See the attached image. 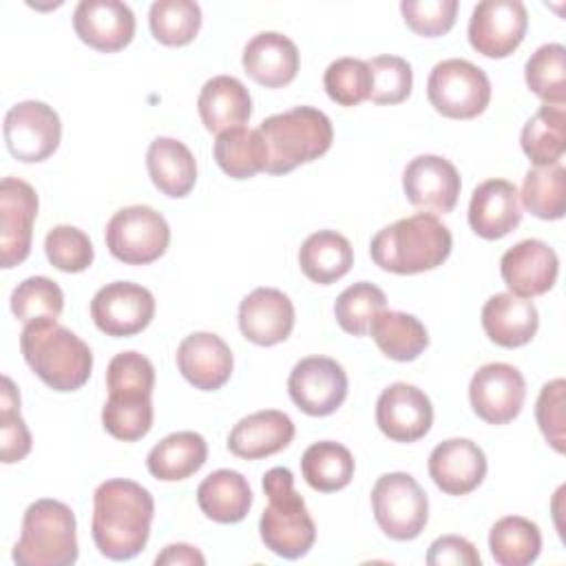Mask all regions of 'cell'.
Listing matches in <instances>:
<instances>
[{"label": "cell", "mask_w": 566, "mask_h": 566, "mask_svg": "<svg viewBox=\"0 0 566 566\" xmlns=\"http://www.w3.org/2000/svg\"><path fill=\"white\" fill-rule=\"evenodd\" d=\"M155 500L133 480L113 478L93 493L91 535L97 551L115 562L139 555L150 537Z\"/></svg>", "instance_id": "cell-1"}, {"label": "cell", "mask_w": 566, "mask_h": 566, "mask_svg": "<svg viewBox=\"0 0 566 566\" xmlns=\"http://www.w3.org/2000/svg\"><path fill=\"white\" fill-rule=\"evenodd\" d=\"M453 248L449 228L429 212H416L378 230L369 243L371 261L394 274H420L442 265Z\"/></svg>", "instance_id": "cell-2"}, {"label": "cell", "mask_w": 566, "mask_h": 566, "mask_svg": "<svg viewBox=\"0 0 566 566\" xmlns=\"http://www.w3.org/2000/svg\"><path fill=\"white\" fill-rule=\"evenodd\" d=\"M20 352L31 371L55 391H75L91 378V347L53 318L27 323L20 334Z\"/></svg>", "instance_id": "cell-3"}, {"label": "cell", "mask_w": 566, "mask_h": 566, "mask_svg": "<svg viewBox=\"0 0 566 566\" xmlns=\"http://www.w3.org/2000/svg\"><path fill=\"white\" fill-rule=\"evenodd\" d=\"M265 148V172L285 175L323 157L334 142L329 117L314 106H294L259 124Z\"/></svg>", "instance_id": "cell-4"}, {"label": "cell", "mask_w": 566, "mask_h": 566, "mask_svg": "<svg viewBox=\"0 0 566 566\" xmlns=\"http://www.w3.org/2000/svg\"><path fill=\"white\" fill-rule=\"evenodd\" d=\"M268 506L259 520V533L265 548L283 559H298L316 542V526L307 513L305 500L294 489V473L287 467H274L263 475Z\"/></svg>", "instance_id": "cell-5"}, {"label": "cell", "mask_w": 566, "mask_h": 566, "mask_svg": "<svg viewBox=\"0 0 566 566\" xmlns=\"http://www.w3.org/2000/svg\"><path fill=\"white\" fill-rule=\"evenodd\" d=\"M20 566H71L77 562V522L71 506L42 497L27 506L13 546Z\"/></svg>", "instance_id": "cell-6"}, {"label": "cell", "mask_w": 566, "mask_h": 566, "mask_svg": "<svg viewBox=\"0 0 566 566\" xmlns=\"http://www.w3.org/2000/svg\"><path fill=\"white\" fill-rule=\"evenodd\" d=\"M427 97L442 117L473 119L482 115L491 102V80L473 62L449 57L431 69Z\"/></svg>", "instance_id": "cell-7"}, {"label": "cell", "mask_w": 566, "mask_h": 566, "mask_svg": "<svg viewBox=\"0 0 566 566\" xmlns=\"http://www.w3.org/2000/svg\"><path fill=\"white\" fill-rule=\"evenodd\" d=\"M371 511L380 531L398 542L416 539L429 520V497L413 475L385 473L371 489Z\"/></svg>", "instance_id": "cell-8"}, {"label": "cell", "mask_w": 566, "mask_h": 566, "mask_svg": "<svg viewBox=\"0 0 566 566\" xmlns=\"http://www.w3.org/2000/svg\"><path fill=\"white\" fill-rule=\"evenodd\" d=\"M106 248L126 265H148L157 261L170 243V226L150 206H126L106 223Z\"/></svg>", "instance_id": "cell-9"}, {"label": "cell", "mask_w": 566, "mask_h": 566, "mask_svg": "<svg viewBox=\"0 0 566 566\" xmlns=\"http://www.w3.org/2000/svg\"><path fill=\"white\" fill-rule=\"evenodd\" d=\"M2 133L9 153L18 161L38 164L57 150L62 122L49 104L40 99H24L7 111Z\"/></svg>", "instance_id": "cell-10"}, {"label": "cell", "mask_w": 566, "mask_h": 566, "mask_svg": "<svg viewBox=\"0 0 566 566\" xmlns=\"http://www.w3.org/2000/svg\"><path fill=\"white\" fill-rule=\"evenodd\" d=\"M91 318L106 336H135L155 318V296L133 281L106 283L91 301Z\"/></svg>", "instance_id": "cell-11"}, {"label": "cell", "mask_w": 566, "mask_h": 566, "mask_svg": "<svg viewBox=\"0 0 566 566\" xmlns=\"http://www.w3.org/2000/svg\"><path fill=\"white\" fill-rule=\"evenodd\" d=\"M347 374L340 363L327 356L301 358L287 378L292 402L307 416H329L347 398Z\"/></svg>", "instance_id": "cell-12"}, {"label": "cell", "mask_w": 566, "mask_h": 566, "mask_svg": "<svg viewBox=\"0 0 566 566\" xmlns=\"http://www.w3.org/2000/svg\"><path fill=\"white\" fill-rule=\"evenodd\" d=\"M528 11L520 0L478 2L469 18V42L484 57H509L524 40Z\"/></svg>", "instance_id": "cell-13"}, {"label": "cell", "mask_w": 566, "mask_h": 566, "mask_svg": "<svg viewBox=\"0 0 566 566\" xmlns=\"http://www.w3.org/2000/svg\"><path fill=\"white\" fill-rule=\"evenodd\" d=\"M526 380L509 363L482 365L469 382V402L478 418L489 424H509L524 407Z\"/></svg>", "instance_id": "cell-14"}, {"label": "cell", "mask_w": 566, "mask_h": 566, "mask_svg": "<svg viewBox=\"0 0 566 566\" xmlns=\"http://www.w3.org/2000/svg\"><path fill=\"white\" fill-rule=\"evenodd\" d=\"M35 217V188L18 177H4L0 184V263L4 270L20 265L29 256Z\"/></svg>", "instance_id": "cell-15"}, {"label": "cell", "mask_w": 566, "mask_h": 566, "mask_svg": "<svg viewBox=\"0 0 566 566\" xmlns=\"http://www.w3.org/2000/svg\"><path fill=\"white\" fill-rule=\"evenodd\" d=\"M402 188L411 206L429 214H447L458 203L462 181L449 159L440 155H418L402 172Z\"/></svg>", "instance_id": "cell-16"}, {"label": "cell", "mask_w": 566, "mask_h": 566, "mask_svg": "<svg viewBox=\"0 0 566 566\" xmlns=\"http://www.w3.org/2000/svg\"><path fill=\"white\" fill-rule=\"evenodd\" d=\"M376 424L394 442H416L433 424L429 396L409 382H394L376 400Z\"/></svg>", "instance_id": "cell-17"}, {"label": "cell", "mask_w": 566, "mask_h": 566, "mask_svg": "<svg viewBox=\"0 0 566 566\" xmlns=\"http://www.w3.org/2000/svg\"><path fill=\"white\" fill-rule=\"evenodd\" d=\"M500 274L511 294L533 298L546 294L559 274L557 252L539 239H524L500 259Z\"/></svg>", "instance_id": "cell-18"}, {"label": "cell", "mask_w": 566, "mask_h": 566, "mask_svg": "<svg viewBox=\"0 0 566 566\" xmlns=\"http://www.w3.org/2000/svg\"><path fill=\"white\" fill-rule=\"evenodd\" d=\"M77 38L95 51L115 53L133 42L135 13L117 0H82L73 11Z\"/></svg>", "instance_id": "cell-19"}, {"label": "cell", "mask_w": 566, "mask_h": 566, "mask_svg": "<svg viewBox=\"0 0 566 566\" xmlns=\"http://www.w3.org/2000/svg\"><path fill=\"white\" fill-rule=\"evenodd\" d=\"M241 334L259 345L272 347L283 343L294 329V305L276 287H256L239 305Z\"/></svg>", "instance_id": "cell-20"}, {"label": "cell", "mask_w": 566, "mask_h": 566, "mask_svg": "<svg viewBox=\"0 0 566 566\" xmlns=\"http://www.w3.org/2000/svg\"><path fill=\"white\" fill-rule=\"evenodd\" d=\"M429 475L447 495H467L475 491L486 475V455L469 438H449L433 447L429 455Z\"/></svg>", "instance_id": "cell-21"}, {"label": "cell", "mask_w": 566, "mask_h": 566, "mask_svg": "<svg viewBox=\"0 0 566 566\" xmlns=\"http://www.w3.org/2000/svg\"><path fill=\"white\" fill-rule=\"evenodd\" d=\"M177 367L195 389L217 391L230 380L234 358L221 336L212 332H195L179 343Z\"/></svg>", "instance_id": "cell-22"}, {"label": "cell", "mask_w": 566, "mask_h": 566, "mask_svg": "<svg viewBox=\"0 0 566 566\" xmlns=\"http://www.w3.org/2000/svg\"><path fill=\"white\" fill-rule=\"evenodd\" d=\"M522 221L520 192L515 184L506 179L482 181L469 201L471 230L489 241L502 239L513 232Z\"/></svg>", "instance_id": "cell-23"}, {"label": "cell", "mask_w": 566, "mask_h": 566, "mask_svg": "<svg viewBox=\"0 0 566 566\" xmlns=\"http://www.w3.org/2000/svg\"><path fill=\"white\" fill-rule=\"evenodd\" d=\"M241 64L248 77L256 84L265 88H281L296 77L301 57L296 44L287 35L279 31H263L245 44Z\"/></svg>", "instance_id": "cell-24"}, {"label": "cell", "mask_w": 566, "mask_h": 566, "mask_svg": "<svg viewBox=\"0 0 566 566\" xmlns=\"http://www.w3.org/2000/svg\"><path fill=\"white\" fill-rule=\"evenodd\" d=\"M294 440V422L279 409H263L241 418L230 436L228 449L243 460H261L283 451Z\"/></svg>", "instance_id": "cell-25"}, {"label": "cell", "mask_w": 566, "mask_h": 566, "mask_svg": "<svg viewBox=\"0 0 566 566\" xmlns=\"http://www.w3.org/2000/svg\"><path fill=\"white\" fill-rule=\"evenodd\" d=\"M539 327V314L533 301L511 292L493 294L482 307V329L500 347L515 349L533 340Z\"/></svg>", "instance_id": "cell-26"}, {"label": "cell", "mask_w": 566, "mask_h": 566, "mask_svg": "<svg viewBox=\"0 0 566 566\" xmlns=\"http://www.w3.org/2000/svg\"><path fill=\"white\" fill-rule=\"evenodd\" d=\"M199 117L210 133H223L243 126L252 115V97L241 80L232 75L210 77L197 99Z\"/></svg>", "instance_id": "cell-27"}, {"label": "cell", "mask_w": 566, "mask_h": 566, "mask_svg": "<svg viewBox=\"0 0 566 566\" xmlns=\"http://www.w3.org/2000/svg\"><path fill=\"white\" fill-rule=\"evenodd\" d=\"M146 168L155 188L172 199L186 197L197 181V161L190 148L175 137H157L146 150Z\"/></svg>", "instance_id": "cell-28"}, {"label": "cell", "mask_w": 566, "mask_h": 566, "mask_svg": "<svg viewBox=\"0 0 566 566\" xmlns=\"http://www.w3.org/2000/svg\"><path fill=\"white\" fill-rule=\"evenodd\" d=\"M252 489L248 480L232 469H217L197 486V504L201 513L219 524L241 522L252 506Z\"/></svg>", "instance_id": "cell-29"}, {"label": "cell", "mask_w": 566, "mask_h": 566, "mask_svg": "<svg viewBox=\"0 0 566 566\" xmlns=\"http://www.w3.org/2000/svg\"><path fill=\"white\" fill-rule=\"evenodd\" d=\"M208 460V444L201 433L177 431L159 440L146 458L148 473L161 482H179L195 475Z\"/></svg>", "instance_id": "cell-30"}, {"label": "cell", "mask_w": 566, "mask_h": 566, "mask_svg": "<svg viewBox=\"0 0 566 566\" xmlns=\"http://www.w3.org/2000/svg\"><path fill=\"white\" fill-rule=\"evenodd\" d=\"M298 265L312 283L332 285L354 265L352 243L336 230H318L303 241Z\"/></svg>", "instance_id": "cell-31"}, {"label": "cell", "mask_w": 566, "mask_h": 566, "mask_svg": "<svg viewBox=\"0 0 566 566\" xmlns=\"http://www.w3.org/2000/svg\"><path fill=\"white\" fill-rule=\"evenodd\" d=\"M369 334L378 349L398 363L416 360L429 347L427 327L407 312L382 310L369 325Z\"/></svg>", "instance_id": "cell-32"}, {"label": "cell", "mask_w": 566, "mask_h": 566, "mask_svg": "<svg viewBox=\"0 0 566 566\" xmlns=\"http://www.w3.org/2000/svg\"><path fill=\"white\" fill-rule=\"evenodd\" d=\"M520 144L535 168L559 164L566 150V111L564 106L544 104L524 124Z\"/></svg>", "instance_id": "cell-33"}, {"label": "cell", "mask_w": 566, "mask_h": 566, "mask_svg": "<svg viewBox=\"0 0 566 566\" xmlns=\"http://www.w3.org/2000/svg\"><path fill=\"white\" fill-rule=\"evenodd\" d=\"M352 451L334 440H321L305 449L301 458V473L305 482L321 493H334L345 489L354 478Z\"/></svg>", "instance_id": "cell-34"}, {"label": "cell", "mask_w": 566, "mask_h": 566, "mask_svg": "<svg viewBox=\"0 0 566 566\" xmlns=\"http://www.w3.org/2000/svg\"><path fill=\"white\" fill-rule=\"evenodd\" d=\"M489 548L500 566H528L539 557V526L522 515H506L491 526Z\"/></svg>", "instance_id": "cell-35"}, {"label": "cell", "mask_w": 566, "mask_h": 566, "mask_svg": "<svg viewBox=\"0 0 566 566\" xmlns=\"http://www.w3.org/2000/svg\"><path fill=\"white\" fill-rule=\"evenodd\" d=\"M217 166L232 179H252L265 168V148L259 130L239 126L217 135L214 146Z\"/></svg>", "instance_id": "cell-36"}, {"label": "cell", "mask_w": 566, "mask_h": 566, "mask_svg": "<svg viewBox=\"0 0 566 566\" xmlns=\"http://www.w3.org/2000/svg\"><path fill=\"white\" fill-rule=\"evenodd\" d=\"M520 199L522 206L537 219H562L566 210V168L562 164H553L528 170Z\"/></svg>", "instance_id": "cell-37"}, {"label": "cell", "mask_w": 566, "mask_h": 566, "mask_svg": "<svg viewBox=\"0 0 566 566\" xmlns=\"http://www.w3.org/2000/svg\"><path fill=\"white\" fill-rule=\"evenodd\" d=\"M153 38L164 46H186L201 29V9L192 0H157L148 11Z\"/></svg>", "instance_id": "cell-38"}, {"label": "cell", "mask_w": 566, "mask_h": 566, "mask_svg": "<svg viewBox=\"0 0 566 566\" xmlns=\"http://www.w3.org/2000/svg\"><path fill=\"white\" fill-rule=\"evenodd\" d=\"M524 80L531 93L544 104L564 106L566 102V49L559 42L542 44L524 66Z\"/></svg>", "instance_id": "cell-39"}, {"label": "cell", "mask_w": 566, "mask_h": 566, "mask_svg": "<svg viewBox=\"0 0 566 566\" xmlns=\"http://www.w3.org/2000/svg\"><path fill=\"white\" fill-rule=\"evenodd\" d=\"M385 305L387 296L378 285L358 281L338 294L334 303V316L343 332L352 336H365L371 321L385 310Z\"/></svg>", "instance_id": "cell-40"}, {"label": "cell", "mask_w": 566, "mask_h": 566, "mask_svg": "<svg viewBox=\"0 0 566 566\" xmlns=\"http://www.w3.org/2000/svg\"><path fill=\"white\" fill-rule=\"evenodd\" d=\"M102 424L117 440H142L153 427V398L108 394L102 407Z\"/></svg>", "instance_id": "cell-41"}, {"label": "cell", "mask_w": 566, "mask_h": 566, "mask_svg": "<svg viewBox=\"0 0 566 566\" xmlns=\"http://www.w3.org/2000/svg\"><path fill=\"white\" fill-rule=\"evenodd\" d=\"M62 310L64 292L49 276H29L11 292V312L24 325L42 318L57 321Z\"/></svg>", "instance_id": "cell-42"}, {"label": "cell", "mask_w": 566, "mask_h": 566, "mask_svg": "<svg viewBox=\"0 0 566 566\" xmlns=\"http://www.w3.org/2000/svg\"><path fill=\"white\" fill-rule=\"evenodd\" d=\"M33 447L31 431L20 416V391L9 376H2L0 396V458L4 464L20 462Z\"/></svg>", "instance_id": "cell-43"}, {"label": "cell", "mask_w": 566, "mask_h": 566, "mask_svg": "<svg viewBox=\"0 0 566 566\" xmlns=\"http://www.w3.org/2000/svg\"><path fill=\"white\" fill-rule=\"evenodd\" d=\"M323 86L329 99L338 106H358L369 99L371 71L365 60L338 57L325 69Z\"/></svg>", "instance_id": "cell-44"}, {"label": "cell", "mask_w": 566, "mask_h": 566, "mask_svg": "<svg viewBox=\"0 0 566 566\" xmlns=\"http://www.w3.org/2000/svg\"><path fill=\"white\" fill-rule=\"evenodd\" d=\"M44 252L53 268L62 272H84L95 259L88 234L75 226H53L44 237Z\"/></svg>", "instance_id": "cell-45"}, {"label": "cell", "mask_w": 566, "mask_h": 566, "mask_svg": "<svg viewBox=\"0 0 566 566\" xmlns=\"http://www.w3.org/2000/svg\"><path fill=\"white\" fill-rule=\"evenodd\" d=\"M371 71L369 99L374 104H400L413 86L411 64L400 55H376L367 62Z\"/></svg>", "instance_id": "cell-46"}, {"label": "cell", "mask_w": 566, "mask_h": 566, "mask_svg": "<svg viewBox=\"0 0 566 566\" xmlns=\"http://www.w3.org/2000/svg\"><path fill=\"white\" fill-rule=\"evenodd\" d=\"M106 389L108 394L153 396V389H155L153 363L139 352L115 354L106 367Z\"/></svg>", "instance_id": "cell-47"}, {"label": "cell", "mask_w": 566, "mask_h": 566, "mask_svg": "<svg viewBox=\"0 0 566 566\" xmlns=\"http://www.w3.org/2000/svg\"><path fill=\"white\" fill-rule=\"evenodd\" d=\"M400 13L413 33L422 38H438L453 29L458 0H402Z\"/></svg>", "instance_id": "cell-48"}, {"label": "cell", "mask_w": 566, "mask_h": 566, "mask_svg": "<svg viewBox=\"0 0 566 566\" xmlns=\"http://www.w3.org/2000/svg\"><path fill=\"white\" fill-rule=\"evenodd\" d=\"M564 394L566 382L562 378H555L546 382L539 389L537 405H535V418L539 424L542 436L546 442L557 451H566V411H564Z\"/></svg>", "instance_id": "cell-49"}, {"label": "cell", "mask_w": 566, "mask_h": 566, "mask_svg": "<svg viewBox=\"0 0 566 566\" xmlns=\"http://www.w3.org/2000/svg\"><path fill=\"white\" fill-rule=\"evenodd\" d=\"M429 566H480L478 548L460 535H442L431 542L427 551Z\"/></svg>", "instance_id": "cell-50"}, {"label": "cell", "mask_w": 566, "mask_h": 566, "mask_svg": "<svg viewBox=\"0 0 566 566\" xmlns=\"http://www.w3.org/2000/svg\"><path fill=\"white\" fill-rule=\"evenodd\" d=\"M157 566H203L206 557L190 544H168L157 557Z\"/></svg>", "instance_id": "cell-51"}]
</instances>
